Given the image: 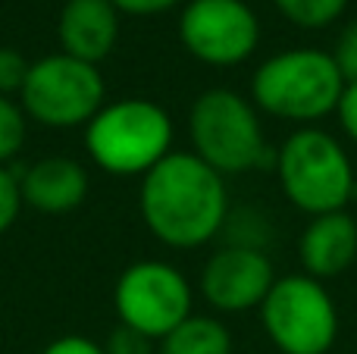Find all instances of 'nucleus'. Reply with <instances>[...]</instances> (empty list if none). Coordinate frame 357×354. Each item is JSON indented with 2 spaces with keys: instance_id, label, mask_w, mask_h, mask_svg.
Returning <instances> with one entry per match:
<instances>
[{
  "instance_id": "0eeeda50",
  "label": "nucleus",
  "mask_w": 357,
  "mask_h": 354,
  "mask_svg": "<svg viewBox=\"0 0 357 354\" xmlns=\"http://www.w3.org/2000/svg\"><path fill=\"white\" fill-rule=\"evenodd\" d=\"M260 320L282 354H329L339 339V311L320 279L289 273L273 282Z\"/></svg>"
},
{
  "instance_id": "9b49d317",
  "label": "nucleus",
  "mask_w": 357,
  "mask_h": 354,
  "mask_svg": "<svg viewBox=\"0 0 357 354\" xmlns=\"http://www.w3.org/2000/svg\"><path fill=\"white\" fill-rule=\"evenodd\" d=\"M88 169L73 157H41L19 173L22 204L44 217H63L85 204L88 198Z\"/></svg>"
},
{
  "instance_id": "f8f14e48",
  "label": "nucleus",
  "mask_w": 357,
  "mask_h": 354,
  "mask_svg": "<svg viewBox=\"0 0 357 354\" xmlns=\"http://www.w3.org/2000/svg\"><path fill=\"white\" fill-rule=\"evenodd\" d=\"M60 50L98 66L119 41V10L110 0H66L56 22Z\"/></svg>"
},
{
  "instance_id": "7ed1b4c3",
  "label": "nucleus",
  "mask_w": 357,
  "mask_h": 354,
  "mask_svg": "<svg viewBox=\"0 0 357 354\" xmlns=\"http://www.w3.org/2000/svg\"><path fill=\"white\" fill-rule=\"evenodd\" d=\"M191 154L229 179L276 163V151L266 144L260 110L251 98L232 88H207L188 110Z\"/></svg>"
},
{
  "instance_id": "aec40b11",
  "label": "nucleus",
  "mask_w": 357,
  "mask_h": 354,
  "mask_svg": "<svg viewBox=\"0 0 357 354\" xmlns=\"http://www.w3.org/2000/svg\"><path fill=\"white\" fill-rule=\"evenodd\" d=\"M333 60L339 66L342 79L348 82H357V19L342 29V35L335 38V47H333Z\"/></svg>"
},
{
  "instance_id": "f3484780",
  "label": "nucleus",
  "mask_w": 357,
  "mask_h": 354,
  "mask_svg": "<svg viewBox=\"0 0 357 354\" xmlns=\"http://www.w3.org/2000/svg\"><path fill=\"white\" fill-rule=\"evenodd\" d=\"M31 63L25 60L22 50L16 47H0V94L3 98H19L25 79H29Z\"/></svg>"
},
{
  "instance_id": "20e7f679",
  "label": "nucleus",
  "mask_w": 357,
  "mask_h": 354,
  "mask_svg": "<svg viewBox=\"0 0 357 354\" xmlns=\"http://www.w3.org/2000/svg\"><path fill=\"white\" fill-rule=\"evenodd\" d=\"M173 119L157 100L119 98L85 125V151L110 176H144L173 154Z\"/></svg>"
},
{
  "instance_id": "dca6fc26",
  "label": "nucleus",
  "mask_w": 357,
  "mask_h": 354,
  "mask_svg": "<svg viewBox=\"0 0 357 354\" xmlns=\"http://www.w3.org/2000/svg\"><path fill=\"white\" fill-rule=\"evenodd\" d=\"M29 138V116L16 98L0 94V167H10L25 148Z\"/></svg>"
},
{
  "instance_id": "4be33fe9",
  "label": "nucleus",
  "mask_w": 357,
  "mask_h": 354,
  "mask_svg": "<svg viewBox=\"0 0 357 354\" xmlns=\"http://www.w3.org/2000/svg\"><path fill=\"white\" fill-rule=\"evenodd\" d=\"M41 354H107V351H104V345L88 339V336H60Z\"/></svg>"
},
{
  "instance_id": "1a4fd4ad",
  "label": "nucleus",
  "mask_w": 357,
  "mask_h": 354,
  "mask_svg": "<svg viewBox=\"0 0 357 354\" xmlns=\"http://www.w3.org/2000/svg\"><path fill=\"white\" fill-rule=\"evenodd\" d=\"M178 38L204 66H241L260 44V19L245 0H188L178 16Z\"/></svg>"
},
{
  "instance_id": "4468645a",
  "label": "nucleus",
  "mask_w": 357,
  "mask_h": 354,
  "mask_svg": "<svg viewBox=\"0 0 357 354\" xmlns=\"http://www.w3.org/2000/svg\"><path fill=\"white\" fill-rule=\"evenodd\" d=\"M160 354H232V332L222 320L191 314L160 339Z\"/></svg>"
},
{
  "instance_id": "5701e85b",
  "label": "nucleus",
  "mask_w": 357,
  "mask_h": 354,
  "mask_svg": "<svg viewBox=\"0 0 357 354\" xmlns=\"http://www.w3.org/2000/svg\"><path fill=\"white\" fill-rule=\"evenodd\" d=\"M110 3L129 16H160V13L176 10L182 0H110Z\"/></svg>"
},
{
  "instance_id": "f257e3e1",
  "label": "nucleus",
  "mask_w": 357,
  "mask_h": 354,
  "mask_svg": "<svg viewBox=\"0 0 357 354\" xmlns=\"http://www.w3.org/2000/svg\"><path fill=\"white\" fill-rule=\"evenodd\" d=\"M138 213L151 236L167 248H201L226 226V179L191 151H173L142 176Z\"/></svg>"
},
{
  "instance_id": "423d86ee",
  "label": "nucleus",
  "mask_w": 357,
  "mask_h": 354,
  "mask_svg": "<svg viewBox=\"0 0 357 354\" xmlns=\"http://www.w3.org/2000/svg\"><path fill=\"white\" fill-rule=\"evenodd\" d=\"M16 100L31 123L66 132L91 123L94 113L107 104V85L98 66L60 50L31 63Z\"/></svg>"
},
{
  "instance_id": "6e6552de",
  "label": "nucleus",
  "mask_w": 357,
  "mask_h": 354,
  "mask_svg": "<svg viewBox=\"0 0 357 354\" xmlns=\"http://www.w3.org/2000/svg\"><path fill=\"white\" fill-rule=\"evenodd\" d=\"M191 282L167 261H138L119 273L113 286V307L119 323L160 342L185 317H191Z\"/></svg>"
},
{
  "instance_id": "ddd939ff",
  "label": "nucleus",
  "mask_w": 357,
  "mask_h": 354,
  "mask_svg": "<svg viewBox=\"0 0 357 354\" xmlns=\"http://www.w3.org/2000/svg\"><path fill=\"white\" fill-rule=\"evenodd\" d=\"M298 257L304 273L320 282L342 276L357 261V220L348 210L310 217L298 238Z\"/></svg>"
},
{
  "instance_id": "2eb2a0df",
  "label": "nucleus",
  "mask_w": 357,
  "mask_h": 354,
  "mask_svg": "<svg viewBox=\"0 0 357 354\" xmlns=\"http://www.w3.org/2000/svg\"><path fill=\"white\" fill-rule=\"evenodd\" d=\"M273 6L298 29L320 31L339 22L342 13L348 10V0H273Z\"/></svg>"
},
{
  "instance_id": "9d476101",
  "label": "nucleus",
  "mask_w": 357,
  "mask_h": 354,
  "mask_svg": "<svg viewBox=\"0 0 357 354\" xmlns=\"http://www.w3.org/2000/svg\"><path fill=\"white\" fill-rule=\"evenodd\" d=\"M276 279L279 276L264 248L222 245L201 270V295L220 314H248L254 307L260 311Z\"/></svg>"
},
{
  "instance_id": "a211bd4d",
  "label": "nucleus",
  "mask_w": 357,
  "mask_h": 354,
  "mask_svg": "<svg viewBox=\"0 0 357 354\" xmlns=\"http://www.w3.org/2000/svg\"><path fill=\"white\" fill-rule=\"evenodd\" d=\"M22 192H19V176L10 167H0V236L13 229V223L22 213Z\"/></svg>"
},
{
  "instance_id": "6ab92c4d",
  "label": "nucleus",
  "mask_w": 357,
  "mask_h": 354,
  "mask_svg": "<svg viewBox=\"0 0 357 354\" xmlns=\"http://www.w3.org/2000/svg\"><path fill=\"white\" fill-rule=\"evenodd\" d=\"M154 345L157 342L151 336H144V332H138V330H132V326L119 323L116 330L107 336L104 351L107 354H154Z\"/></svg>"
},
{
  "instance_id": "412c9836",
  "label": "nucleus",
  "mask_w": 357,
  "mask_h": 354,
  "mask_svg": "<svg viewBox=\"0 0 357 354\" xmlns=\"http://www.w3.org/2000/svg\"><path fill=\"white\" fill-rule=\"evenodd\" d=\"M335 116H339L342 132H345V135L357 144V82H348V85H345Z\"/></svg>"
},
{
  "instance_id": "f03ea898",
  "label": "nucleus",
  "mask_w": 357,
  "mask_h": 354,
  "mask_svg": "<svg viewBox=\"0 0 357 354\" xmlns=\"http://www.w3.org/2000/svg\"><path fill=\"white\" fill-rule=\"evenodd\" d=\"M345 79L329 50L289 47L266 56L251 79V104L285 123H320L339 110Z\"/></svg>"
},
{
  "instance_id": "39448f33",
  "label": "nucleus",
  "mask_w": 357,
  "mask_h": 354,
  "mask_svg": "<svg viewBox=\"0 0 357 354\" xmlns=\"http://www.w3.org/2000/svg\"><path fill=\"white\" fill-rule=\"evenodd\" d=\"M276 176L285 201L307 217L345 210L357 192L348 151L335 135L317 125H301L276 151Z\"/></svg>"
}]
</instances>
